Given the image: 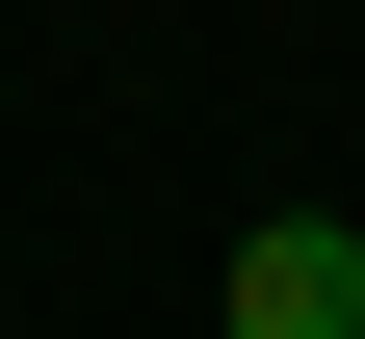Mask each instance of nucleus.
<instances>
[{"instance_id": "nucleus-1", "label": "nucleus", "mask_w": 365, "mask_h": 339, "mask_svg": "<svg viewBox=\"0 0 365 339\" xmlns=\"http://www.w3.org/2000/svg\"><path fill=\"white\" fill-rule=\"evenodd\" d=\"M235 339H365V235L339 209H261L235 235Z\"/></svg>"}]
</instances>
